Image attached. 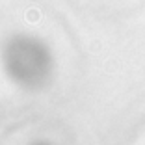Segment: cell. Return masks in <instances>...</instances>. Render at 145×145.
Listing matches in <instances>:
<instances>
[{
  "label": "cell",
  "mask_w": 145,
  "mask_h": 145,
  "mask_svg": "<svg viewBox=\"0 0 145 145\" xmlns=\"http://www.w3.org/2000/svg\"><path fill=\"white\" fill-rule=\"evenodd\" d=\"M6 67L21 84L34 86L48 74L50 56L41 43L30 37L15 39L6 52Z\"/></svg>",
  "instance_id": "1"
}]
</instances>
